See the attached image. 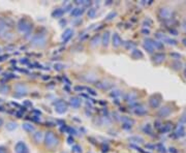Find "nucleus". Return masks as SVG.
<instances>
[{"instance_id":"nucleus-1","label":"nucleus","mask_w":186,"mask_h":153,"mask_svg":"<svg viewBox=\"0 0 186 153\" xmlns=\"http://www.w3.org/2000/svg\"><path fill=\"white\" fill-rule=\"evenodd\" d=\"M43 143H45L46 148L48 149H54L59 145V139L53 131H48L46 133L45 138H43Z\"/></svg>"},{"instance_id":"nucleus-2","label":"nucleus","mask_w":186,"mask_h":153,"mask_svg":"<svg viewBox=\"0 0 186 153\" xmlns=\"http://www.w3.org/2000/svg\"><path fill=\"white\" fill-rule=\"evenodd\" d=\"M30 41H31V45L34 46V47L43 48L45 47L46 44H47V35H46L45 33L38 32L31 38Z\"/></svg>"},{"instance_id":"nucleus-3","label":"nucleus","mask_w":186,"mask_h":153,"mask_svg":"<svg viewBox=\"0 0 186 153\" xmlns=\"http://www.w3.org/2000/svg\"><path fill=\"white\" fill-rule=\"evenodd\" d=\"M17 29H18L19 32L29 34V32L32 30V24L27 19H21L17 24Z\"/></svg>"},{"instance_id":"nucleus-4","label":"nucleus","mask_w":186,"mask_h":153,"mask_svg":"<svg viewBox=\"0 0 186 153\" xmlns=\"http://www.w3.org/2000/svg\"><path fill=\"white\" fill-rule=\"evenodd\" d=\"M53 104L55 106V111L58 114H64L67 112L68 106L66 102H64L62 99H57V102H54Z\"/></svg>"},{"instance_id":"nucleus-5","label":"nucleus","mask_w":186,"mask_h":153,"mask_svg":"<svg viewBox=\"0 0 186 153\" xmlns=\"http://www.w3.org/2000/svg\"><path fill=\"white\" fill-rule=\"evenodd\" d=\"M161 102H162V97L159 93L153 94V95L149 98V106L151 107L152 109H157L160 107Z\"/></svg>"},{"instance_id":"nucleus-6","label":"nucleus","mask_w":186,"mask_h":153,"mask_svg":"<svg viewBox=\"0 0 186 153\" xmlns=\"http://www.w3.org/2000/svg\"><path fill=\"white\" fill-rule=\"evenodd\" d=\"M14 91H16V96L17 97H22L23 95H26L28 88L25 84L23 83H18L14 86Z\"/></svg>"},{"instance_id":"nucleus-7","label":"nucleus","mask_w":186,"mask_h":153,"mask_svg":"<svg viewBox=\"0 0 186 153\" xmlns=\"http://www.w3.org/2000/svg\"><path fill=\"white\" fill-rule=\"evenodd\" d=\"M173 110L169 104H166V106H162L159 110L157 111V116L159 118H166L169 117L171 114H172Z\"/></svg>"},{"instance_id":"nucleus-8","label":"nucleus","mask_w":186,"mask_h":153,"mask_svg":"<svg viewBox=\"0 0 186 153\" xmlns=\"http://www.w3.org/2000/svg\"><path fill=\"white\" fill-rule=\"evenodd\" d=\"M158 14L161 17L162 19H166V20H169V19L172 18L173 15V10L171 9L168 6H164V7H160L159 10H158Z\"/></svg>"},{"instance_id":"nucleus-9","label":"nucleus","mask_w":186,"mask_h":153,"mask_svg":"<svg viewBox=\"0 0 186 153\" xmlns=\"http://www.w3.org/2000/svg\"><path fill=\"white\" fill-rule=\"evenodd\" d=\"M14 151H16V153H29V149L24 142L19 141L14 145Z\"/></svg>"},{"instance_id":"nucleus-10","label":"nucleus","mask_w":186,"mask_h":153,"mask_svg":"<svg viewBox=\"0 0 186 153\" xmlns=\"http://www.w3.org/2000/svg\"><path fill=\"white\" fill-rule=\"evenodd\" d=\"M143 46H144V49H145L149 54H153L154 51H155V49H154V46H153V39L146 38L145 41H144Z\"/></svg>"},{"instance_id":"nucleus-11","label":"nucleus","mask_w":186,"mask_h":153,"mask_svg":"<svg viewBox=\"0 0 186 153\" xmlns=\"http://www.w3.org/2000/svg\"><path fill=\"white\" fill-rule=\"evenodd\" d=\"M112 45L114 48H119L120 46L123 45V41L122 38L120 37V35L118 33H113V36H112Z\"/></svg>"},{"instance_id":"nucleus-12","label":"nucleus","mask_w":186,"mask_h":153,"mask_svg":"<svg viewBox=\"0 0 186 153\" xmlns=\"http://www.w3.org/2000/svg\"><path fill=\"white\" fill-rule=\"evenodd\" d=\"M166 56L164 53H156L153 55V57H152V61L154 62L155 64H161L162 62L166 60Z\"/></svg>"},{"instance_id":"nucleus-13","label":"nucleus","mask_w":186,"mask_h":153,"mask_svg":"<svg viewBox=\"0 0 186 153\" xmlns=\"http://www.w3.org/2000/svg\"><path fill=\"white\" fill-rule=\"evenodd\" d=\"M43 138H45V135H43V133L41 131H35V133H33V136H32L33 141H34V143H36V144L41 143V142L43 141Z\"/></svg>"},{"instance_id":"nucleus-14","label":"nucleus","mask_w":186,"mask_h":153,"mask_svg":"<svg viewBox=\"0 0 186 153\" xmlns=\"http://www.w3.org/2000/svg\"><path fill=\"white\" fill-rule=\"evenodd\" d=\"M184 135H185L184 125L179 124L178 126H177V128H176V131H175L173 137L174 138H182V137H184Z\"/></svg>"},{"instance_id":"nucleus-15","label":"nucleus","mask_w":186,"mask_h":153,"mask_svg":"<svg viewBox=\"0 0 186 153\" xmlns=\"http://www.w3.org/2000/svg\"><path fill=\"white\" fill-rule=\"evenodd\" d=\"M138 94L135 92H128V93L125 95V100L129 104H133V102H137Z\"/></svg>"},{"instance_id":"nucleus-16","label":"nucleus","mask_w":186,"mask_h":153,"mask_svg":"<svg viewBox=\"0 0 186 153\" xmlns=\"http://www.w3.org/2000/svg\"><path fill=\"white\" fill-rule=\"evenodd\" d=\"M82 104V99L77 96H74V97L70 98V106L72 107L74 109H79Z\"/></svg>"},{"instance_id":"nucleus-17","label":"nucleus","mask_w":186,"mask_h":153,"mask_svg":"<svg viewBox=\"0 0 186 153\" xmlns=\"http://www.w3.org/2000/svg\"><path fill=\"white\" fill-rule=\"evenodd\" d=\"M22 127H23V129H24V131H26V133H34V131H35V127H34V125L31 124V123H29V122H25V123H23Z\"/></svg>"},{"instance_id":"nucleus-18","label":"nucleus","mask_w":186,"mask_h":153,"mask_svg":"<svg viewBox=\"0 0 186 153\" xmlns=\"http://www.w3.org/2000/svg\"><path fill=\"white\" fill-rule=\"evenodd\" d=\"M84 12H85V8L84 7H76L75 9L72 10L70 15H72V17H74V18H78V17L82 16Z\"/></svg>"},{"instance_id":"nucleus-19","label":"nucleus","mask_w":186,"mask_h":153,"mask_svg":"<svg viewBox=\"0 0 186 153\" xmlns=\"http://www.w3.org/2000/svg\"><path fill=\"white\" fill-rule=\"evenodd\" d=\"M72 35H74V31H72V29L67 28L63 32V34H62V39H63L64 41H68L72 37Z\"/></svg>"},{"instance_id":"nucleus-20","label":"nucleus","mask_w":186,"mask_h":153,"mask_svg":"<svg viewBox=\"0 0 186 153\" xmlns=\"http://www.w3.org/2000/svg\"><path fill=\"white\" fill-rule=\"evenodd\" d=\"M112 86H113V84L109 83L108 81H103V82H100V83H96V87H98L99 89H102V90L110 89Z\"/></svg>"},{"instance_id":"nucleus-21","label":"nucleus","mask_w":186,"mask_h":153,"mask_svg":"<svg viewBox=\"0 0 186 153\" xmlns=\"http://www.w3.org/2000/svg\"><path fill=\"white\" fill-rule=\"evenodd\" d=\"M83 79H84V81L89 82V83H95L96 80H97V76H96V74H93V73H89L86 76H84Z\"/></svg>"},{"instance_id":"nucleus-22","label":"nucleus","mask_w":186,"mask_h":153,"mask_svg":"<svg viewBox=\"0 0 186 153\" xmlns=\"http://www.w3.org/2000/svg\"><path fill=\"white\" fill-rule=\"evenodd\" d=\"M130 56L133 59H143L144 58V54L142 53V51H140L138 49H133L132 52L130 53Z\"/></svg>"},{"instance_id":"nucleus-23","label":"nucleus","mask_w":186,"mask_h":153,"mask_svg":"<svg viewBox=\"0 0 186 153\" xmlns=\"http://www.w3.org/2000/svg\"><path fill=\"white\" fill-rule=\"evenodd\" d=\"M135 114L139 115V116H144V115L148 114V110L143 106H139L138 108L135 109Z\"/></svg>"},{"instance_id":"nucleus-24","label":"nucleus","mask_w":186,"mask_h":153,"mask_svg":"<svg viewBox=\"0 0 186 153\" xmlns=\"http://www.w3.org/2000/svg\"><path fill=\"white\" fill-rule=\"evenodd\" d=\"M101 38H102V41H101L102 46H103L104 48H106L109 45V43H110V32H109V31H106V32L103 33V35H102Z\"/></svg>"},{"instance_id":"nucleus-25","label":"nucleus","mask_w":186,"mask_h":153,"mask_svg":"<svg viewBox=\"0 0 186 153\" xmlns=\"http://www.w3.org/2000/svg\"><path fill=\"white\" fill-rule=\"evenodd\" d=\"M5 127H6V129H7V131H14L17 127H18V124H17L14 121H8V122H6Z\"/></svg>"},{"instance_id":"nucleus-26","label":"nucleus","mask_w":186,"mask_h":153,"mask_svg":"<svg viewBox=\"0 0 186 153\" xmlns=\"http://www.w3.org/2000/svg\"><path fill=\"white\" fill-rule=\"evenodd\" d=\"M129 141H130L131 143H135V144H143L144 143V139L141 137H139V136L130 137L129 138Z\"/></svg>"},{"instance_id":"nucleus-27","label":"nucleus","mask_w":186,"mask_h":153,"mask_svg":"<svg viewBox=\"0 0 186 153\" xmlns=\"http://www.w3.org/2000/svg\"><path fill=\"white\" fill-rule=\"evenodd\" d=\"M64 15V9H61V8H57L55 9L53 12H52V17L53 18H61L62 16Z\"/></svg>"},{"instance_id":"nucleus-28","label":"nucleus","mask_w":186,"mask_h":153,"mask_svg":"<svg viewBox=\"0 0 186 153\" xmlns=\"http://www.w3.org/2000/svg\"><path fill=\"white\" fill-rule=\"evenodd\" d=\"M171 67L174 70H180L183 67V64L180 61H173V63L171 64Z\"/></svg>"},{"instance_id":"nucleus-29","label":"nucleus","mask_w":186,"mask_h":153,"mask_svg":"<svg viewBox=\"0 0 186 153\" xmlns=\"http://www.w3.org/2000/svg\"><path fill=\"white\" fill-rule=\"evenodd\" d=\"M99 43H100V36L99 35H94L90 41V45L92 47H96V46L99 45Z\"/></svg>"},{"instance_id":"nucleus-30","label":"nucleus","mask_w":186,"mask_h":153,"mask_svg":"<svg viewBox=\"0 0 186 153\" xmlns=\"http://www.w3.org/2000/svg\"><path fill=\"white\" fill-rule=\"evenodd\" d=\"M162 43H166V44H168V45H170V46H177V45H178V41H177L176 39L170 38V37H166V38L162 41Z\"/></svg>"},{"instance_id":"nucleus-31","label":"nucleus","mask_w":186,"mask_h":153,"mask_svg":"<svg viewBox=\"0 0 186 153\" xmlns=\"http://www.w3.org/2000/svg\"><path fill=\"white\" fill-rule=\"evenodd\" d=\"M153 46H154V49L156 50H164V43H161L160 41H153Z\"/></svg>"},{"instance_id":"nucleus-32","label":"nucleus","mask_w":186,"mask_h":153,"mask_svg":"<svg viewBox=\"0 0 186 153\" xmlns=\"http://www.w3.org/2000/svg\"><path fill=\"white\" fill-rule=\"evenodd\" d=\"M170 123L169 124H166V125H164L162 124V126L160 127V133H168V131H171V128H172V126H170Z\"/></svg>"},{"instance_id":"nucleus-33","label":"nucleus","mask_w":186,"mask_h":153,"mask_svg":"<svg viewBox=\"0 0 186 153\" xmlns=\"http://www.w3.org/2000/svg\"><path fill=\"white\" fill-rule=\"evenodd\" d=\"M123 46H124L127 50H131L135 48V44H133L132 41H125V43H123Z\"/></svg>"},{"instance_id":"nucleus-34","label":"nucleus","mask_w":186,"mask_h":153,"mask_svg":"<svg viewBox=\"0 0 186 153\" xmlns=\"http://www.w3.org/2000/svg\"><path fill=\"white\" fill-rule=\"evenodd\" d=\"M170 56L171 57L174 59V61H180V59L182 58V55L181 54H179V53H175V52H173V53H171L170 54Z\"/></svg>"},{"instance_id":"nucleus-35","label":"nucleus","mask_w":186,"mask_h":153,"mask_svg":"<svg viewBox=\"0 0 186 153\" xmlns=\"http://www.w3.org/2000/svg\"><path fill=\"white\" fill-rule=\"evenodd\" d=\"M121 94H122V92H121V90L116 89V90H113V91L110 93V95L112 96V97H114V98H118L119 96H121Z\"/></svg>"},{"instance_id":"nucleus-36","label":"nucleus","mask_w":186,"mask_h":153,"mask_svg":"<svg viewBox=\"0 0 186 153\" xmlns=\"http://www.w3.org/2000/svg\"><path fill=\"white\" fill-rule=\"evenodd\" d=\"M95 16H96V8L95 7L89 8V10H88V17L89 18L93 19V18H95Z\"/></svg>"},{"instance_id":"nucleus-37","label":"nucleus","mask_w":186,"mask_h":153,"mask_svg":"<svg viewBox=\"0 0 186 153\" xmlns=\"http://www.w3.org/2000/svg\"><path fill=\"white\" fill-rule=\"evenodd\" d=\"M143 131L145 133H148V135H151L152 133V127L150 124H146L145 126L143 127Z\"/></svg>"},{"instance_id":"nucleus-38","label":"nucleus","mask_w":186,"mask_h":153,"mask_svg":"<svg viewBox=\"0 0 186 153\" xmlns=\"http://www.w3.org/2000/svg\"><path fill=\"white\" fill-rule=\"evenodd\" d=\"M8 90H9V88H8V86L4 85V84H2V85H0V93L2 94H6L8 92Z\"/></svg>"},{"instance_id":"nucleus-39","label":"nucleus","mask_w":186,"mask_h":153,"mask_svg":"<svg viewBox=\"0 0 186 153\" xmlns=\"http://www.w3.org/2000/svg\"><path fill=\"white\" fill-rule=\"evenodd\" d=\"M180 124H182V125L186 124V109L183 111L182 115H181V117H180Z\"/></svg>"},{"instance_id":"nucleus-40","label":"nucleus","mask_w":186,"mask_h":153,"mask_svg":"<svg viewBox=\"0 0 186 153\" xmlns=\"http://www.w3.org/2000/svg\"><path fill=\"white\" fill-rule=\"evenodd\" d=\"M116 16H117V12H111L110 14H109L108 16H106V21H111V20H113V19H114Z\"/></svg>"},{"instance_id":"nucleus-41","label":"nucleus","mask_w":186,"mask_h":153,"mask_svg":"<svg viewBox=\"0 0 186 153\" xmlns=\"http://www.w3.org/2000/svg\"><path fill=\"white\" fill-rule=\"evenodd\" d=\"M72 150H74L75 152H78V153L82 152V148H81L79 145H74V146H72Z\"/></svg>"},{"instance_id":"nucleus-42","label":"nucleus","mask_w":186,"mask_h":153,"mask_svg":"<svg viewBox=\"0 0 186 153\" xmlns=\"http://www.w3.org/2000/svg\"><path fill=\"white\" fill-rule=\"evenodd\" d=\"M54 67H55V70H58V72H59V70H62L64 68V65L63 64H60V63H57V64H55V66H54Z\"/></svg>"},{"instance_id":"nucleus-43","label":"nucleus","mask_w":186,"mask_h":153,"mask_svg":"<svg viewBox=\"0 0 186 153\" xmlns=\"http://www.w3.org/2000/svg\"><path fill=\"white\" fill-rule=\"evenodd\" d=\"M122 127H123V129H125V131H128V129H130L131 127H132V125L127 124V123H123V124H122Z\"/></svg>"},{"instance_id":"nucleus-44","label":"nucleus","mask_w":186,"mask_h":153,"mask_svg":"<svg viewBox=\"0 0 186 153\" xmlns=\"http://www.w3.org/2000/svg\"><path fill=\"white\" fill-rule=\"evenodd\" d=\"M0 153H8L7 148L5 146H0Z\"/></svg>"},{"instance_id":"nucleus-45","label":"nucleus","mask_w":186,"mask_h":153,"mask_svg":"<svg viewBox=\"0 0 186 153\" xmlns=\"http://www.w3.org/2000/svg\"><path fill=\"white\" fill-rule=\"evenodd\" d=\"M142 33H143L144 35H149L150 34V30H149V29L143 28V29H142Z\"/></svg>"},{"instance_id":"nucleus-46","label":"nucleus","mask_w":186,"mask_h":153,"mask_svg":"<svg viewBox=\"0 0 186 153\" xmlns=\"http://www.w3.org/2000/svg\"><path fill=\"white\" fill-rule=\"evenodd\" d=\"M154 125H155V127H156V128H158V129H159L160 127L162 126V124H161V123H160V122H158V121H155V122H154Z\"/></svg>"},{"instance_id":"nucleus-47","label":"nucleus","mask_w":186,"mask_h":153,"mask_svg":"<svg viewBox=\"0 0 186 153\" xmlns=\"http://www.w3.org/2000/svg\"><path fill=\"white\" fill-rule=\"evenodd\" d=\"M67 142H68V144H74V139H72V137H69V138H67Z\"/></svg>"},{"instance_id":"nucleus-48","label":"nucleus","mask_w":186,"mask_h":153,"mask_svg":"<svg viewBox=\"0 0 186 153\" xmlns=\"http://www.w3.org/2000/svg\"><path fill=\"white\" fill-rule=\"evenodd\" d=\"M170 32L171 33H174L173 35H177V34H178V31L175 30V29H170Z\"/></svg>"},{"instance_id":"nucleus-49","label":"nucleus","mask_w":186,"mask_h":153,"mask_svg":"<svg viewBox=\"0 0 186 153\" xmlns=\"http://www.w3.org/2000/svg\"><path fill=\"white\" fill-rule=\"evenodd\" d=\"M169 150H170V152H171V153H178V151H177V149H175V148H172V147H171Z\"/></svg>"},{"instance_id":"nucleus-50","label":"nucleus","mask_w":186,"mask_h":153,"mask_svg":"<svg viewBox=\"0 0 186 153\" xmlns=\"http://www.w3.org/2000/svg\"><path fill=\"white\" fill-rule=\"evenodd\" d=\"M88 91H89V93H91L92 95H96V93L94 92V90H92V89H88Z\"/></svg>"},{"instance_id":"nucleus-51","label":"nucleus","mask_w":186,"mask_h":153,"mask_svg":"<svg viewBox=\"0 0 186 153\" xmlns=\"http://www.w3.org/2000/svg\"><path fill=\"white\" fill-rule=\"evenodd\" d=\"M182 44L184 45V47L186 48V37H185V38H183V39H182Z\"/></svg>"},{"instance_id":"nucleus-52","label":"nucleus","mask_w":186,"mask_h":153,"mask_svg":"<svg viewBox=\"0 0 186 153\" xmlns=\"http://www.w3.org/2000/svg\"><path fill=\"white\" fill-rule=\"evenodd\" d=\"M3 122H4V121H3V119H2V118H0V127H1L2 125H3Z\"/></svg>"},{"instance_id":"nucleus-53","label":"nucleus","mask_w":186,"mask_h":153,"mask_svg":"<svg viewBox=\"0 0 186 153\" xmlns=\"http://www.w3.org/2000/svg\"><path fill=\"white\" fill-rule=\"evenodd\" d=\"M65 24H66V21H61V22H60V25H64V26H65Z\"/></svg>"},{"instance_id":"nucleus-54","label":"nucleus","mask_w":186,"mask_h":153,"mask_svg":"<svg viewBox=\"0 0 186 153\" xmlns=\"http://www.w3.org/2000/svg\"><path fill=\"white\" fill-rule=\"evenodd\" d=\"M184 77L186 78V66L184 67Z\"/></svg>"},{"instance_id":"nucleus-55","label":"nucleus","mask_w":186,"mask_h":153,"mask_svg":"<svg viewBox=\"0 0 186 153\" xmlns=\"http://www.w3.org/2000/svg\"><path fill=\"white\" fill-rule=\"evenodd\" d=\"M183 27H184L185 31H186V22H184V24H183Z\"/></svg>"}]
</instances>
